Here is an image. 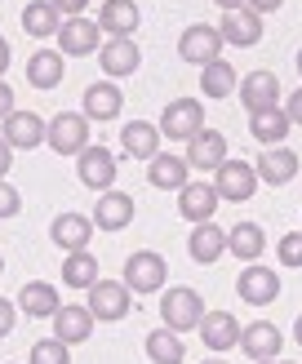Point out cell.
<instances>
[{
    "mask_svg": "<svg viewBox=\"0 0 302 364\" xmlns=\"http://www.w3.org/2000/svg\"><path fill=\"white\" fill-rule=\"evenodd\" d=\"M160 320H165V329H173V333L200 329L205 298L195 294V289H187V284H173V289H165V298H160Z\"/></svg>",
    "mask_w": 302,
    "mask_h": 364,
    "instance_id": "obj_1",
    "label": "cell"
},
{
    "mask_svg": "<svg viewBox=\"0 0 302 364\" xmlns=\"http://www.w3.org/2000/svg\"><path fill=\"white\" fill-rule=\"evenodd\" d=\"M165 276H169V262L160 258L156 249H138V253L124 258V284H129L134 294H160Z\"/></svg>",
    "mask_w": 302,
    "mask_h": 364,
    "instance_id": "obj_2",
    "label": "cell"
},
{
    "mask_svg": "<svg viewBox=\"0 0 302 364\" xmlns=\"http://www.w3.org/2000/svg\"><path fill=\"white\" fill-rule=\"evenodd\" d=\"M85 294H89L85 306L94 311V320L112 324V320H124V316L134 311V289L124 284V280H98L94 289H85Z\"/></svg>",
    "mask_w": 302,
    "mask_h": 364,
    "instance_id": "obj_3",
    "label": "cell"
},
{
    "mask_svg": "<svg viewBox=\"0 0 302 364\" xmlns=\"http://www.w3.org/2000/svg\"><path fill=\"white\" fill-rule=\"evenodd\" d=\"M200 129H205V107H200V98H173L165 107V116H160V138L191 142Z\"/></svg>",
    "mask_w": 302,
    "mask_h": 364,
    "instance_id": "obj_4",
    "label": "cell"
},
{
    "mask_svg": "<svg viewBox=\"0 0 302 364\" xmlns=\"http://www.w3.org/2000/svg\"><path fill=\"white\" fill-rule=\"evenodd\" d=\"M213 187H218L222 200H231V205H244V200H254L258 191V169L249 165V160H222L218 169H213Z\"/></svg>",
    "mask_w": 302,
    "mask_h": 364,
    "instance_id": "obj_5",
    "label": "cell"
},
{
    "mask_svg": "<svg viewBox=\"0 0 302 364\" xmlns=\"http://www.w3.org/2000/svg\"><path fill=\"white\" fill-rule=\"evenodd\" d=\"M45 142L58 156H80L89 147V120L80 112H58V116L45 124Z\"/></svg>",
    "mask_w": 302,
    "mask_h": 364,
    "instance_id": "obj_6",
    "label": "cell"
},
{
    "mask_svg": "<svg viewBox=\"0 0 302 364\" xmlns=\"http://www.w3.org/2000/svg\"><path fill=\"white\" fill-rule=\"evenodd\" d=\"M102 49V27L98 18H63L58 27V53H67V58H89V53Z\"/></svg>",
    "mask_w": 302,
    "mask_h": 364,
    "instance_id": "obj_7",
    "label": "cell"
},
{
    "mask_svg": "<svg viewBox=\"0 0 302 364\" xmlns=\"http://www.w3.org/2000/svg\"><path fill=\"white\" fill-rule=\"evenodd\" d=\"M178 58L191 67H205L213 58H222V31L209 23H191L183 36H178Z\"/></svg>",
    "mask_w": 302,
    "mask_h": 364,
    "instance_id": "obj_8",
    "label": "cell"
},
{
    "mask_svg": "<svg viewBox=\"0 0 302 364\" xmlns=\"http://www.w3.org/2000/svg\"><path fill=\"white\" fill-rule=\"evenodd\" d=\"M116 173H120V169H116V156L107 151V147H85V151L76 156V178L85 182L89 191H98V196L116 187Z\"/></svg>",
    "mask_w": 302,
    "mask_h": 364,
    "instance_id": "obj_9",
    "label": "cell"
},
{
    "mask_svg": "<svg viewBox=\"0 0 302 364\" xmlns=\"http://www.w3.org/2000/svg\"><path fill=\"white\" fill-rule=\"evenodd\" d=\"M218 205H222V196H218V187H213V182H195V178H191L187 187L178 191V213H183L191 227H195V223H213Z\"/></svg>",
    "mask_w": 302,
    "mask_h": 364,
    "instance_id": "obj_10",
    "label": "cell"
},
{
    "mask_svg": "<svg viewBox=\"0 0 302 364\" xmlns=\"http://www.w3.org/2000/svg\"><path fill=\"white\" fill-rule=\"evenodd\" d=\"M236 294H240V302H249V306H266V302L280 298V276H276L271 267L249 262L240 276H236Z\"/></svg>",
    "mask_w": 302,
    "mask_h": 364,
    "instance_id": "obj_11",
    "label": "cell"
},
{
    "mask_svg": "<svg viewBox=\"0 0 302 364\" xmlns=\"http://www.w3.org/2000/svg\"><path fill=\"white\" fill-rule=\"evenodd\" d=\"M142 63V53L134 45V36H107L102 49H98V67L107 71V80H120V76H134Z\"/></svg>",
    "mask_w": 302,
    "mask_h": 364,
    "instance_id": "obj_12",
    "label": "cell"
},
{
    "mask_svg": "<svg viewBox=\"0 0 302 364\" xmlns=\"http://www.w3.org/2000/svg\"><path fill=\"white\" fill-rule=\"evenodd\" d=\"M236 94H240L249 116H254V112H271V107H280V80H276V71H249Z\"/></svg>",
    "mask_w": 302,
    "mask_h": 364,
    "instance_id": "obj_13",
    "label": "cell"
},
{
    "mask_svg": "<svg viewBox=\"0 0 302 364\" xmlns=\"http://www.w3.org/2000/svg\"><path fill=\"white\" fill-rule=\"evenodd\" d=\"M120 107H124V94L116 89V80H98V85H89L85 89V98H80V116L89 124H102V120H116L120 116Z\"/></svg>",
    "mask_w": 302,
    "mask_h": 364,
    "instance_id": "obj_14",
    "label": "cell"
},
{
    "mask_svg": "<svg viewBox=\"0 0 302 364\" xmlns=\"http://www.w3.org/2000/svg\"><path fill=\"white\" fill-rule=\"evenodd\" d=\"M49 240L58 245L63 253L89 249V240H94V218H85V213H58L49 223Z\"/></svg>",
    "mask_w": 302,
    "mask_h": 364,
    "instance_id": "obj_15",
    "label": "cell"
},
{
    "mask_svg": "<svg viewBox=\"0 0 302 364\" xmlns=\"http://www.w3.org/2000/svg\"><path fill=\"white\" fill-rule=\"evenodd\" d=\"M0 124H5V134H0V138H5L14 151H36L45 142V124L49 120H41L36 112H9Z\"/></svg>",
    "mask_w": 302,
    "mask_h": 364,
    "instance_id": "obj_16",
    "label": "cell"
},
{
    "mask_svg": "<svg viewBox=\"0 0 302 364\" xmlns=\"http://www.w3.org/2000/svg\"><path fill=\"white\" fill-rule=\"evenodd\" d=\"M134 223V196H124V191H102L94 200V227L98 231H124Z\"/></svg>",
    "mask_w": 302,
    "mask_h": 364,
    "instance_id": "obj_17",
    "label": "cell"
},
{
    "mask_svg": "<svg viewBox=\"0 0 302 364\" xmlns=\"http://www.w3.org/2000/svg\"><path fill=\"white\" fill-rule=\"evenodd\" d=\"M53 338L67 342V347L89 342V338H94V311H89V306H80V302L58 306V316H53Z\"/></svg>",
    "mask_w": 302,
    "mask_h": 364,
    "instance_id": "obj_18",
    "label": "cell"
},
{
    "mask_svg": "<svg viewBox=\"0 0 302 364\" xmlns=\"http://www.w3.org/2000/svg\"><path fill=\"white\" fill-rule=\"evenodd\" d=\"M254 169H258V182H266V187H284V182H293L298 178V156L289 147H262V156L254 160Z\"/></svg>",
    "mask_w": 302,
    "mask_h": 364,
    "instance_id": "obj_19",
    "label": "cell"
},
{
    "mask_svg": "<svg viewBox=\"0 0 302 364\" xmlns=\"http://www.w3.org/2000/svg\"><path fill=\"white\" fill-rule=\"evenodd\" d=\"M222 45H236V49H249V45H258L262 41V18L254 9H227L222 14Z\"/></svg>",
    "mask_w": 302,
    "mask_h": 364,
    "instance_id": "obj_20",
    "label": "cell"
},
{
    "mask_svg": "<svg viewBox=\"0 0 302 364\" xmlns=\"http://www.w3.org/2000/svg\"><path fill=\"white\" fill-rule=\"evenodd\" d=\"M280 347H284V338H280V329H276L271 320H254V324H244V329H240V351L249 360H276Z\"/></svg>",
    "mask_w": 302,
    "mask_h": 364,
    "instance_id": "obj_21",
    "label": "cell"
},
{
    "mask_svg": "<svg viewBox=\"0 0 302 364\" xmlns=\"http://www.w3.org/2000/svg\"><path fill=\"white\" fill-rule=\"evenodd\" d=\"M147 182L156 191H183L187 182H191V165H187V156H151L147 160Z\"/></svg>",
    "mask_w": 302,
    "mask_h": 364,
    "instance_id": "obj_22",
    "label": "cell"
},
{
    "mask_svg": "<svg viewBox=\"0 0 302 364\" xmlns=\"http://www.w3.org/2000/svg\"><path fill=\"white\" fill-rule=\"evenodd\" d=\"M240 329H244V324H236L231 311H205L200 342H205L209 351H231V347H240Z\"/></svg>",
    "mask_w": 302,
    "mask_h": 364,
    "instance_id": "obj_23",
    "label": "cell"
},
{
    "mask_svg": "<svg viewBox=\"0 0 302 364\" xmlns=\"http://www.w3.org/2000/svg\"><path fill=\"white\" fill-rule=\"evenodd\" d=\"M63 58H67V53H58V49H36L27 58V85L31 89H58L63 76H67Z\"/></svg>",
    "mask_w": 302,
    "mask_h": 364,
    "instance_id": "obj_24",
    "label": "cell"
},
{
    "mask_svg": "<svg viewBox=\"0 0 302 364\" xmlns=\"http://www.w3.org/2000/svg\"><path fill=\"white\" fill-rule=\"evenodd\" d=\"M187 253H191V262H200V267L218 262L227 253V231L218 223H195V231L187 235Z\"/></svg>",
    "mask_w": 302,
    "mask_h": 364,
    "instance_id": "obj_25",
    "label": "cell"
},
{
    "mask_svg": "<svg viewBox=\"0 0 302 364\" xmlns=\"http://www.w3.org/2000/svg\"><path fill=\"white\" fill-rule=\"evenodd\" d=\"M120 151L129 156V160H151L160 151V124H151V120H129L120 129Z\"/></svg>",
    "mask_w": 302,
    "mask_h": 364,
    "instance_id": "obj_26",
    "label": "cell"
},
{
    "mask_svg": "<svg viewBox=\"0 0 302 364\" xmlns=\"http://www.w3.org/2000/svg\"><path fill=\"white\" fill-rule=\"evenodd\" d=\"M222 160H227V138L218 129H200V134L187 142V165L191 169L205 173V169H218Z\"/></svg>",
    "mask_w": 302,
    "mask_h": 364,
    "instance_id": "obj_27",
    "label": "cell"
},
{
    "mask_svg": "<svg viewBox=\"0 0 302 364\" xmlns=\"http://www.w3.org/2000/svg\"><path fill=\"white\" fill-rule=\"evenodd\" d=\"M138 23H142V14H138L134 0H102V5H98L102 36H134Z\"/></svg>",
    "mask_w": 302,
    "mask_h": 364,
    "instance_id": "obj_28",
    "label": "cell"
},
{
    "mask_svg": "<svg viewBox=\"0 0 302 364\" xmlns=\"http://www.w3.org/2000/svg\"><path fill=\"white\" fill-rule=\"evenodd\" d=\"M289 129H293V120H289L284 107H271V112H254V116H249V134H254L262 147H284Z\"/></svg>",
    "mask_w": 302,
    "mask_h": 364,
    "instance_id": "obj_29",
    "label": "cell"
},
{
    "mask_svg": "<svg viewBox=\"0 0 302 364\" xmlns=\"http://www.w3.org/2000/svg\"><path fill=\"white\" fill-rule=\"evenodd\" d=\"M18 306H23V316H31V320H53L63 302H58V289L53 284L31 280V284H23V294H18Z\"/></svg>",
    "mask_w": 302,
    "mask_h": 364,
    "instance_id": "obj_30",
    "label": "cell"
},
{
    "mask_svg": "<svg viewBox=\"0 0 302 364\" xmlns=\"http://www.w3.org/2000/svg\"><path fill=\"white\" fill-rule=\"evenodd\" d=\"M266 249V231L258 223H236L227 231V253H236L240 262H258Z\"/></svg>",
    "mask_w": 302,
    "mask_h": 364,
    "instance_id": "obj_31",
    "label": "cell"
},
{
    "mask_svg": "<svg viewBox=\"0 0 302 364\" xmlns=\"http://www.w3.org/2000/svg\"><path fill=\"white\" fill-rule=\"evenodd\" d=\"M236 89H240V85H236V67H231V63L213 58V63L200 67V94H205V98H231Z\"/></svg>",
    "mask_w": 302,
    "mask_h": 364,
    "instance_id": "obj_32",
    "label": "cell"
},
{
    "mask_svg": "<svg viewBox=\"0 0 302 364\" xmlns=\"http://www.w3.org/2000/svg\"><path fill=\"white\" fill-rule=\"evenodd\" d=\"M147 360L151 364H183L187 360V347H183V333H173V329H151L147 333Z\"/></svg>",
    "mask_w": 302,
    "mask_h": 364,
    "instance_id": "obj_33",
    "label": "cell"
},
{
    "mask_svg": "<svg viewBox=\"0 0 302 364\" xmlns=\"http://www.w3.org/2000/svg\"><path fill=\"white\" fill-rule=\"evenodd\" d=\"M63 27V14L49 5V0H31V5L23 9V31L36 36V41H45V36H58Z\"/></svg>",
    "mask_w": 302,
    "mask_h": 364,
    "instance_id": "obj_34",
    "label": "cell"
},
{
    "mask_svg": "<svg viewBox=\"0 0 302 364\" xmlns=\"http://www.w3.org/2000/svg\"><path fill=\"white\" fill-rule=\"evenodd\" d=\"M63 284L67 289H94L98 284V258L89 249L80 253H67V262H63Z\"/></svg>",
    "mask_w": 302,
    "mask_h": 364,
    "instance_id": "obj_35",
    "label": "cell"
},
{
    "mask_svg": "<svg viewBox=\"0 0 302 364\" xmlns=\"http://www.w3.org/2000/svg\"><path fill=\"white\" fill-rule=\"evenodd\" d=\"M27 364H71V347H67V342H58V338H41L31 347V360Z\"/></svg>",
    "mask_w": 302,
    "mask_h": 364,
    "instance_id": "obj_36",
    "label": "cell"
},
{
    "mask_svg": "<svg viewBox=\"0 0 302 364\" xmlns=\"http://www.w3.org/2000/svg\"><path fill=\"white\" fill-rule=\"evenodd\" d=\"M276 258L280 267H302V231H289L276 240Z\"/></svg>",
    "mask_w": 302,
    "mask_h": 364,
    "instance_id": "obj_37",
    "label": "cell"
},
{
    "mask_svg": "<svg viewBox=\"0 0 302 364\" xmlns=\"http://www.w3.org/2000/svg\"><path fill=\"white\" fill-rule=\"evenodd\" d=\"M18 209H23V196H18V187H9V182L0 178V218H14Z\"/></svg>",
    "mask_w": 302,
    "mask_h": 364,
    "instance_id": "obj_38",
    "label": "cell"
},
{
    "mask_svg": "<svg viewBox=\"0 0 302 364\" xmlns=\"http://www.w3.org/2000/svg\"><path fill=\"white\" fill-rule=\"evenodd\" d=\"M14 320H18V302L14 298H0V338L14 333Z\"/></svg>",
    "mask_w": 302,
    "mask_h": 364,
    "instance_id": "obj_39",
    "label": "cell"
},
{
    "mask_svg": "<svg viewBox=\"0 0 302 364\" xmlns=\"http://www.w3.org/2000/svg\"><path fill=\"white\" fill-rule=\"evenodd\" d=\"M49 5H53V9H58L63 18H80V14L89 9V0H49Z\"/></svg>",
    "mask_w": 302,
    "mask_h": 364,
    "instance_id": "obj_40",
    "label": "cell"
},
{
    "mask_svg": "<svg viewBox=\"0 0 302 364\" xmlns=\"http://www.w3.org/2000/svg\"><path fill=\"white\" fill-rule=\"evenodd\" d=\"M284 5V0H244V9H254L258 18H266V14H276Z\"/></svg>",
    "mask_w": 302,
    "mask_h": 364,
    "instance_id": "obj_41",
    "label": "cell"
},
{
    "mask_svg": "<svg viewBox=\"0 0 302 364\" xmlns=\"http://www.w3.org/2000/svg\"><path fill=\"white\" fill-rule=\"evenodd\" d=\"M284 112H289V120H293V124H302V89H293V94H289Z\"/></svg>",
    "mask_w": 302,
    "mask_h": 364,
    "instance_id": "obj_42",
    "label": "cell"
},
{
    "mask_svg": "<svg viewBox=\"0 0 302 364\" xmlns=\"http://www.w3.org/2000/svg\"><path fill=\"white\" fill-rule=\"evenodd\" d=\"M9 112H18V107H14V89H9L5 80H0V120H5Z\"/></svg>",
    "mask_w": 302,
    "mask_h": 364,
    "instance_id": "obj_43",
    "label": "cell"
},
{
    "mask_svg": "<svg viewBox=\"0 0 302 364\" xmlns=\"http://www.w3.org/2000/svg\"><path fill=\"white\" fill-rule=\"evenodd\" d=\"M9 169H14V147H9L5 138H0V178H5Z\"/></svg>",
    "mask_w": 302,
    "mask_h": 364,
    "instance_id": "obj_44",
    "label": "cell"
},
{
    "mask_svg": "<svg viewBox=\"0 0 302 364\" xmlns=\"http://www.w3.org/2000/svg\"><path fill=\"white\" fill-rule=\"evenodd\" d=\"M9 41H5V36H0V80H5V71H9Z\"/></svg>",
    "mask_w": 302,
    "mask_h": 364,
    "instance_id": "obj_45",
    "label": "cell"
},
{
    "mask_svg": "<svg viewBox=\"0 0 302 364\" xmlns=\"http://www.w3.org/2000/svg\"><path fill=\"white\" fill-rule=\"evenodd\" d=\"M213 5H218V9L227 14V9H244V0H213Z\"/></svg>",
    "mask_w": 302,
    "mask_h": 364,
    "instance_id": "obj_46",
    "label": "cell"
},
{
    "mask_svg": "<svg viewBox=\"0 0 302 364\" xmlns=\"http://www.w3.org/2000/svg\"><path fill=\"white\" fill-rule=\"evenodd\" d=\"M293 342L302 347V316H298V324H293Z\"/></svg>",
    "mask_w": 302,
    "mask_h": 364,
    "instance_id": "obj_47",
    "label": "cell"
},
{
    "mask_svg": "<svg viewBox=\"0 0 302 364\" xmlns=\"http://www.w3.org/2000/svg\"><path fill=\"white\" fill-rule=\"evenodd\" d=\"M293 67H298V76H302V49H298V58H293Z\"/></svg>",
    "mask_w": 302,
    "mask_h": 364,
    "instance_id": "obj_48",
    "label": "cell"
},
{
    "mask_svg": "<svg viewBox=\"0 0 302 364\" xmlns=\"http://www.w3.org/2000/svg\"><path fill=\"white\" fill-rule=\"evenodd\" d=\"M0 276H5V253H0Z\"/></svg>",
    "mask_w": 302,
    "mask_h": 364,
    "instance_id": "obj_49",
    "label": "cell"
},
{
    "mask_svg": "<svg viewBox=\"0 0 302 364\" xmlns=\"http://www.w3.org/2000/svg\"><path fill=\"white\" fill-rule=\"evenodd\" d=\"M254 364H280V360H254Z\"/></svg>",
    "mask_w": 302,
    "mask_h": 364,
    "instance_id": "obj_50",
    "label": "cell"
},
{
    "mask_svg": "<svg viewBox=\"0 0 302 364\" xmlns=\"http://www.w3.org/2000/svg\"><path fill=\"white\" fill-rule=\"evenodd\" d=\"M205 364H227V360H205Z\"/></svg>",
    "mask_w": 302,
    "mask_h": 364,
    "instance_id": "obj_51",
    "label": "cell"
},
{
    "mask_svg": "<svg viewBox=\"0 0 302 364\" xmlns=\"http://www.w3.org/2000/svg\"><path fill=\"white\" fill-rule=\"evenodd\" d=\"M280 364H289V360H280Z\"/></svg>",
    "mask_w": 302,
    "mask_h": 364,
    "instance_id": "obj_52",
    "label": "cell"
}]
</instances>
